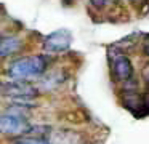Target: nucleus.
Here are the masks:
<instances>
[{
    "instance_id": "obj_1",
    "label": "nucleus",
    "mask_w": 149,
    "mask_h": 144,
    "mask_svg": "<svg viewBox=\"0 0 149 144\" xmlns=\"http://www.w3.org/2000/svg\"><path fill=\"white\" fill-rule=\"evenodd\" d=\"M50 58L47 54H32L13 59L7 67V75L15 80H34L42 77L50 66Z\"/></svg>"
},
{
    "instance_id": "obj_2",
    "label": "nucleus",
    "mask_w": 149,
    "mask_h": 144,
    "mask_svg": "<svg viewBox=\"0 0 149 144\" xmlns=\"http://www.w3.org/2000/svg\"><path fill=\"white\" fill-rule=\"evenodd\" d=\"M39 90L34 85H31L29 80H5L2 83V95L10 96L11 101H31L36 98Z\"/></svg>"
},
{
    "instance_id": "obj_3",
    "label": "nucleus",
    "mask_w": 149,
    "mask_h": 144,
    "mask_svg": "<svg viewBox=\"0 0 149 144\" xmlns=\"http://www.w3.org/2000/svg\"><path fill=\"white\" fill-rule=\"evenodd\" d=\"M72 43V34L68 29H58L45 37L43 40V50L48 54H59L68 51Z\"/></svg>"
},
{
    "instance_id": "obj_4",
    "label": "nucleus",
    "mask_w": 149,
    "mask_h": 144,
    "mask_svg": "<svg viewBox=\"0 0 149 144\" xmlns=\"http://www.w3.org/2000/svg\"><path fill=\"white\" fill-rule=\"evenodd\" d=\"M112 74L119 82H128V80H132V77H133L132 61L127 56H123V54L116 56V59L112 63Z\"/></svg>"
},
{
    "instance_id": "obj_5",
    "label": "nucleus",
    "mask_w": 149,
    "mask_h": 144,
    "mask_svg": "<svg viewBox=\"0 0 149 144\" xmlns=\"http://www.w3.org/2000/svg\"><path fill=\"white\" fill-rule=\"evenodd\" d=\"M52 144H82V136L75 131L69 130H59V131H52L48 138Z\"/></svg>"
},
{
    "instance_id": "obj_6",
    "label": "nucleus",
    "mask_w": 149,
    "mask_h": 144,
    "mask_svg": "<svg viewBox=\"0 0 149 144\" xmlns=\"http://www.w3.org/2000/svg\"><path fill=\"white\" fill-rule=\"evenodd\" d=\"M23 47V42L21 38L18 37H2V42H0V54L2 58H7V56H11V54L18 53Z\"/></svg>"
},
{
    "instance_id": "obj_7",
    "label": "nucleus",
    "mask_w": 149,
    "mask_h": 144,
    "mask_svg": "<svg viewBox=\"0 0 149 144\" xmlns=\"http://www.w3.org/2000/svg\"><path fill=\"white\" fill-rule=\"evenodd\" d=\"M13 144H52L50 139L45 138H34V136H19L13 141Z\"/></svg>"
},
{
    "instance_id": "obj_8",
    "label": "nucleus",
    "mask_w": 149,
    "mask_h": 144,
    "mask_svg": "<svg viewBox=\"0 0 149 144\" xmlns=\"http://www.w3.org/2000/svg\"><path fill=\"white\" fill-rule=\"evenodd\" d=\"M111 2H112V0H90V5L96 10H101V8H104V6H107Z\"/></svg>"
},
{
    "instance_id": "obj_9",
    "label": "nucleus",
    "mask_w": 149,
    "mask_h": 144,
    "mask_svg": "<svg viewBox=\"0 0 149 144\" xmlns=\"http://www.w3.org/2000/svg\"><path fill=\"white\" fill-rule=\"evenodd\" d=\"M141 74H143V79H144L146 82L149 83V64L144 67V69H143V72H141Z\"/></svg>"
},
{
    "instance_id": "obj_10",
    "label": "nucleus",
    "mask_w": 149,
    "mask_h": 144,
    "mask_svg": "<svg viewBox=\"0 0 149 144\" xmlns=\"http://www.w3.org/2000/svg\"><path fill=\"white\" fill-rule=\"evenodd\" d=\"M144 53H146V54H148V56H149V40H148V42H146V43H144Z\"/></svg>"
},
{
    "instance_id": "obj_11",
    "label": "nucleus",
    "mask_w": 149,
    "mask_h": 144,
    "mask_svg": "<svg viewBox=\"0 0 149 144\" xmlns=\"http://www.w3.org/2000/svg\"><path fill=\"white\" fill-rule=\"evenodd\" d=\"M130 2H138V0H130Z\"/></svg>"
}]
</instances>
